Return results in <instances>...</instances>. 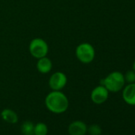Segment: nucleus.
I'll list each match as a JSON object with an SVG mask.
<instances>
[{"mask_svg":"<svg viewBox=\"0 0 135 135\" xmlns=\"http://www.w3.org/2000/svg\"><path fill=\"white\" fill-rule=\"evenodd\" d=\"M88 131L87 126L81 121H75L69 126V133L70 135H84Z\"/></svg>","mask_w":135,"mask_h":135,"instance_id":"obj_8","label":"nucleus"},{"mask_svg":"<svg viewBox=\"0 0 135 135\" xmlns=\"http://www.w3.org/2000/svg\"><path fill=\"white\" fill-rule=\"evenodd\" d=\"M122 98L127 104L135 106V83L129 84L124 88Z\"/></svg>","mask_w":135,"mask_h":135,"instance_id":"obj_7","label":"nucleus"},{"mask_svg":"<svg viewBox=\"0 0 135 135\" xmlns=\"http://www.w3.org/2000/svg\"><path fill=\"white\" fill-rule=\"evenodd\" d=\"M109 96V91L103 85L95 88L91 93V99L95 104H102L105 103Z\"/></svg>","mask_w":135,"mask_h":135,"instance_id":"obj_6","label":"nucleus"},{"mask_svg":"<svg viewBox=\"0 0 135 135\" xmlns=\"http://www.w3.org/2000/svg\"><path fill=\"white\" fill-rule=\"evenodd\" d=\"M88 133L91 135H100L102 133V129L99 125L93 124L88 128Z\"/></svg>","mask_w":135,"mask_h":135,"instance_id":"obj_13","label":"nucleus"},{"mask_svg":"<svg viewBox=\"0 0 135 135\" xmlns=\"http://www.w3.org/2000/svg\"><path fill=\"white\" fill-rule=\"evenodd\" d=\"M76 56L80 62L84 64H89L95 59V51L91 44L84 42L76 47Z\"/></svg>","mask_w":135,"mask_h":135,"instance_id":"obj_4","label":"nucleus"},{"mask_svg":"<svg viewBox=\"0 0 135 135\" xmlns=\"http://www.w3.org/2000/svg\"><path fill=\"white\" fill-rule=\"evenodd\" d=\"M29 51L33 57L40 59L47 56L49 52V45L44 39L36 37L30 41Z\"/></svg>","mask_w":135,"mask_h":135,"instance_id":"obj_3","label":"nucleus"},{"mask_svg":"<svg viewBox=\"0 0 135 135\" xmlns=\"http://www.w3.org/2000/svg\"><path fill=\"white\" fill-rule=\"evenodd\" d=\"M22 132L24 135H33L34 131V126L31 122L26 121L22 125Z\"/></svg>","mask_w":135,"mask_h":135,"instance_id":"obj_11","label":"nucleus"},{"mask_svg":"<svg viewBox=\"0 0 135 135\" xmlns=\"http://www.w3.org/2000/svg\"><path fill=\"white\" fill-rule=\"evenodd\" d=\"M37 60V69L40 73L47 74L51 72L52 69V62L49 58H48L47 56H44Z\"/></svg>","mask_w":135,"mask_h":135,"instance_id":"obj_9","label":"nucleus"},{"mask_svg":"<svg viewBox=\"0 0 135 135\" xmlns=\"http://www.w3.org/2000/svg\"><path fill=\"white\" fill-rule=\"evenodd\" d=\"M1 116L3 119L8 123L15 124L18 122L17 114L11 109H4L1 113Z\"/></svg>","mask_w":135,"mask_h":135,"instance_id":"obj_10","label":"nucleus"},{"mask_svg":"<svg viewBox=\"0 0 135 135\" xmlns=\"http://www.w3.org/2000/svg\"><path fill=\"white\" fill-rule=\"evenodd\" d=\"M48 133V127L43 122H39L34 126V135H46Z\"/></svg>","mask_w":135,"mask_h":135,"instance_id":"obj_12","label":"nucleus"},{"mask_svg":"<svg viewBox=\"0 0 135 135\" xmlns=\"http://www.w3.org/2000/svg\"><path fill=\"white\" fill-rule=\"evenodd\" d=\"M45 106L49 110L55 114H61L69 107V99L60 91H52L45 98Z\"/></svg>","mask_w":135,"mask_h":135,"instance_id":"obj_1","label":"nucleus"},{"mask_svg":"<svg viewBox=\"0 0 135 135\" xmlns=\"http://www.w3.org/2000/svg\"><path fill=\"white\" fill-rule=\"evenodd\" d=\"M67 76L62 72L54 73L49 80V88L52 91H60L67 84Z\"/></svg>","mask_w":135,"mask_h":135,"instance_id":"obj_5","label":"nucleus"},{"mask_svg":"<svg viewBox=\"0 0 135 135\" xmlns=\"http://www.w3.org/2000/svg\"><path fill=\"white\" fill-rule=\"evenodd\" d=\"M133 71H135V61H134V63L133 64Z\"/></svg>","mask_w":135,"mask_h":135,"instance_id":"obj_15","label":"nucleus"},{"mask_svg":"<svg viewBox=\"0 0 135 135\" xmlns=\"http://www.w3.org/2000/svg\"><path fill=\"white\" fill-rule=\"evenodd\" d=\"M124 75L120 72H113L106 78L101 80L100 84L104 86L109 91L118 92L122 90L125 85Z\"/></svg>","mask_w":135,"mask_h":135,"instance_id":"obj_2","label":"nucleus"},{"mask_svg":"<svg viewBox=\"0 0 135 135\" xmlns=\"http://www.w3.org/2000/svg\"><path fill=\"white\" fill-rule=\"evenodd\" d=\"M124 78H125V81H126L129 84L135 83V71L133 70L128 71L124 76Z\"/></svg>","mask_w":135,"mask_h":135,"instance_id":"obj_14","label":"nucleus"}]
</instances>
